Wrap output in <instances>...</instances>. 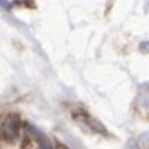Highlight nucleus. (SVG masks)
<instances>
[{
	"label": "nucleus",
	"mask_w": 149,
	"mask_h": 149,
	"mask_svg": "<svg viewBox=\"0 0 149 149\" xmlns=\"http://www.w3.org/2000/svg\"><path fill=\"white\" fill-rule=\"evenodd\" d=\"M19 130H20V120H19V117L15 113H10L0 124V137L14 142L19 137Z\"/></svg>",
	"instance_id": "nucleus-1"
},
{
	"label": "nucleus",
	"mask_w": 149,
	"mask_h": 149,
	"mask_svg": "<svg viewBox=\"0 0 149 149\" xmlns=\"http://www.w3.org/2000/svg\"><path fill=\"white\" fill-rule=\"evenodd\" d=\"M76 119L80 122H86V125L93 130V132H100V134H107V130L103 129L102 125H100V122H97L95 119H92L90 115H81V117H78L76 115Z\"/></svg>",
	"instance_id": "nucleus-2"
},
{
	"label": "nucleus",
	"mask_w": 149,
	"mask_h": 149,
	"mask_svg": "<svg viewBox=\"0 0 149 149\" xmlns=\"http://www.w3.org/2000/svg\"><path fill=\"white\" fill-rule=\"evenodd\" d=\"M27 127L32 130L34 134H36V139H39V146H37V149H56V148H54V144H53L51 141L47 139L46 136H42V134H41V132H39L37 129L31 127V125H27Z\"/></svg>",
	"instance_id": "nucleus-3"
},
{
	"label": "nucleus",
	"mask_w": 149,
	"mask_h": 149,
	"mask_svg": "<svg viewBox=\"0 0 149 149\" xmlns=\"http://www.w3.org/2000/svg\"><path fill=\"white\" fill-rule=\"evenodd\" d=\"M141 102H142V105L146 109H149V93L148 92H146V95H141Z\"/></svg>",
	"instance_id": "nucleus-4"
}]
</instances>
